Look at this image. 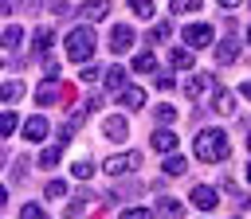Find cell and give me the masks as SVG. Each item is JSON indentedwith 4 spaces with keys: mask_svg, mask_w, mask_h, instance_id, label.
Returning a JSON list of instances; mask_svg holds the SVG:
<instances>
[{
    "mask_svg": "<svg viewBox=\"0 0 251 219\" xmlns=\"http://www.w3.org/2000/svg\"><path fill=\"white\" fill-rule=\"evenodd\" d=\"M157 117H161V121H165V125H169V121H173V117H176V110H173V106H157Z\"/></svg>",
    "mask_w": 251,
    "mask_h": 219,
    "instance_id": "1f68e13d",
    "label": "cell"
},
{
    "mask_svg": "<svg viewBox=\"0 0 251 219\" xmlns=\"http://www.w3.org/2000/svg\"><path fill=\"white\" fill-rule=\"evenodd\" d=\"M231 106H235V102H231L227 90H216V94H212V110H216V113H231Z\"/></svg>",
    "mask_w": 251,
    "mask_h": 219,
    "instance_id": "5bb4252c",
    "label": "cell"
},
{
    "mask_svg": "<svg viewBox=\"0 0 251 219\" xmlns=\"http://www.w3.org/2000/svg\"><path fill=\"white\" fill-rule=\"evenodd\" d=\"M4 160H8V156H4V149H0V168H4Z\"/></svg>",
    "mask_w": 251,
    "mask_h": 219,
    "instance_id": "f35d334b",
    "label": "cell"
},
{
    "mask_svg": "<svg viewBox=\"0 0 251 219\" xmlns=\"http://www.w3.org/2000/svg\"><path fill=\"white\" fill-rule=\"evenodd\" d=\"M20 39H24V27H8V31L0 35V43H4V47H16Z\"/></svg>",
    "mask_w": 251,
    "mask_h": 219,
    "instance_id": "7402d4cb",
    "label": "cell"
},
{
    "mask_svg": "<svg viewBox=\"0 0 251 219\" xmlns=\"http://www.w3.org/2000/svg\"><path fill=\"white\" fill-rule=\"evenodd\" d=\"M47 196H51V199L67 196V184H63V180H51V184H47Z\"/></svg>",
    "mask_w": 251,
    "mask_h": 219,
    "instance_id": "f1b7e54d",
    "label": "cell"
},
{
    "mask_svg": "<svg viewBox=\"0 0 251 219\" xmlns=\"http://www.w3.org/2000/svg\"><path fill=\"white\" fill-rule=\"evenodd\" d=\"M169 63H173V66H180V70H184V66H192V47H188V51H184V47H173Z\"/></svg>",
    "mask_w": 251,
    "mask_h": 219,
    "instance_id": "2e32d148",
    "label": "cell"
},
{
    "mask_svg": "<svg viewBox=\"0 0 251 219\" xmlns=\"http://www.w3.org/2000/svg\"><path fill=\"white\" fill-rule=\"evenodd\" d=\"M239 94H243V98H251V78H243V82H239Z\"/></svg>",
    "mask_w": 251,
    "mask_h": 219,
    "instance_id": "e575fe53",
    "label": "cell"
},
{
    "mask_svg": "<svg viewBox=\"0 0 251 219\" xmlns=\"http://www.w3.org/2000/svg\"><path fill=\"white\" fill-rule=\"evenodd\" d=\"M24 137H27V141H43V137H47V121H43V117H31V121L24 125Z\"/></svg>",
    "mask_w": 251,
    "mask_h": 219,
    "instance_id": "7c38bea8",
    "label": "cell"
},
{
    "mask_svg": "<svg viewBox=\"0 0 251 219\" xmlns=\"http://www.w3.org/2000/svg\"><path fill=\"white\" fill-rule=\"evenodd\" d=\"M184 172V156H169L165 160V176H180Z\"/></svg>",
    "mask_w": 251,
    "mask_h": 219,
    "instance_id": "d4e9b609",
    "label": "cell"
},
{
    "mask_svg": "<svg viewBox=\"0 0 251 219\" xmlns=\"http://www.w3.org/2000/svg\"><path fill=\"white\" fill-rule=\"evenodd\" d=\"M200 8V0H173V12L180 16V12H196Z\"/></svg>",
    "mask_w": 251,
    "mask_h": 219,
    "instance_id": "83f0119b",
    "label": "cell"
},
{
    "mask_svg": "<svg viewBox=\"0 0 251 219\" xmlns=\"http://www.w3.org/2000/svg\"><path fill=\"white\" fill-rule=\"evenodd\" d=\"M122 219H153V211H149V207H133V211H126Z\"/></svg>",
    "mask_w": 251,
    "mask_h": 219,
    "instance_id": "f546056e",
    "label": "cell"
},
{
    "mask_svg": "<svg viewBox=\"0 0 251 219\" xmlns=\"http://www.w3.org/2000/svg\"><path fill=\"white\" fill-rule=\"evenodd\" d=\"M216 4H224V8H235V4H243V0H216Z\"/></svg>",
    "mask_w": 251,
    "mask_h": 219,
    "instance_id": "d590c367",
    "label": "cell"
},
{
    "mask_svg": "<svg viewBox=\"0 0 251 219\" xmlns=\"http://www.w3.org/2000/svg\"><path fill=\"white\" fill-rule=\"evenodd\" d=\"M90 55H94V31H90V27H75V31L67 35V59L86 63Z\"/></svg>",
    "mask_w": 251,
    "mask_h": 219,
    "instance_id": "7a4b0ae2",
    "label": "cell"
},
{
    "mask_svg": "<svg viewBox=\"0 0 251 219\" xmlns=\"http://www.w3.org/2000/svg\"><path fill=\"white\" fill-rule=\"evenodd\" d=\"M126 4H129V12H133V16H141V20H149V16H153V0H126Z\"/></svg>",
    "mask_w": 251,
    "mask_h": 219,
    "instance_id": "ac0fdd59",
    "label": "cell"
},
{
    "mask_svg": "<svg viewBox=\"0 0 251 219\" xmlns=\"http://www.w3.org/2000/svg\"><path fill=\"white\" fill-rule=\"evenodd\" d=\"M20 94H24V82H20V78H12V82L0 86V102H16Z\"/></svg>",
    "mask_w": 251,
    "mask_h": 219,
    "instance_id": "9a60e30c",
    "label": "cell"
},
{
    "mask_svg": "<svg viewBox=\"0 0 251 219\" xmlns=\"http://www.w3.org/2000/svg\"><path fill=\"white\" fill-rule=\"evenodd\" d=\"M4 199H8V188H4V184H0V207H4Z\"/></svg>",
    "mask_w": 251,
    "mask_h": 219,
    "instance_id": "8d00e7d4",
    "label": "cell"
},
{
    "mask_svg": "<svg viewBox=\"0 0 251 219\" xmlns=\"http://www.w3.org/2000/svg\"><path fill=\"white\" fill-rule=\"evenodd\" d=\"M208 86H212V78H208V74H192V78L184 82V94H188V98H196V94H204Z\"/></svg>",
    "mask_w": 251,
    "mask_h": 219,
    "instance_id": "8fae6325",
    "label": "cell"
},
{
    "mask_svg": "<svg viewBox=\"0 0 251 219\" xmlns=\"http://www.w3.org/2000/svg\"><path fill=\"white\" fill-rule=\"evenodd\" d=\"M165 35H169V23H157V27H153V31H149V39H153V43H161V39H165Z\"/></svg>",
    "mask_w": 251,
    "mask_h": 219,
    "instance_id": "4dcf8cb0",
    "label": "cell"
},
{
    "mask_svg": "<svg viewBox=\"0 0 251 219\" xmlns=\"http://www.w3.org/2000/svg\"><path fill=\"white\" fill-rule=\"evenodd\" d=\"M118 102H122V106H129V110H141V106H145V90H141V86H122Z\"/></svg>",
    "mask_w": 251,
    "mask_h": 219,
    "instance_id": "52a82bcc",
    "label": "cell"
},
{
    "mask_svg": "<svg viewBox=\"0 0 251 219\" xmlns=\"http://www.w3.org/2000/svg\"><path fill=\"white\" fill-rule=\"evenodd\" d=\"M192 203H196L200 211H208V207H216V192H212L208 184H196V188H192Z\"/></svg>",
    "mask_w": 251,
    "mask_h": 219,
    "instance_id": "9c48e42d",
    "label": "cell"
},
{
    "mask_svg": "<svg viewBox=\"0 0 251 219\" xmlns=\"http://www.w3.org/2000/svg\"><path fill=\"white\" fill-rule=\"evenodd\" d=\"M106 12H110L106 0H86V4H82V20H86V23H98Z\"/></svg>",
    "mask_w": 251,
    "mask_h": 219,
    "instance_id": "ba28073f",
    "label": "cell"
},
{
    "mask_svg": "<svg viewBox=\"0 0 251 219\" xmlns=\"http://www.w3.org/2000/svg\"><path fill=\"white\" fill-rule=\"evenodd\" d=\"M235 55H239L235 43H220V47H216V59H220V63H235Z\"/></svg>",
    "mask_w": 251,
    "mask_h": 219,
    "instance_id": "d6986e66",
    "label": "cell"
},
{
    "mask_svg": "<svg viewBox=\"0 0 251 219\" xmlns=\"http://www.w3.org/2000/svg\"><path fill=\"white\" fill-rule=\"evenodd\" d=\"M106 86H110V90H122V86H126V70H122V66H114V70L106 74Z\"/></svg>",
    "mask_w": 251,
    "mask_h": 219,
    "instance_id": "ffe728a7",
    "label": "cell"
},
{
    "mask_svg": "<svg viewBox=\"0 0 251 219\" xmlns=\"http://www.w3.org/2000/svg\"><path fill=\"white\" fill-rule=\"evenodd\" d=\"M55 98H63V86H59V78H51V82H43V86L35 90V102H39V106H51Z\"/></svg>",
    "mask_w": 251,
    "mask_h": 219,
    "instance_id": "8992f818",
    "label": "cell"
},
{
    "mask_svg": "<svg viewBox=\"0 0 251 219\" xmlns=\"http://www.w3.org/2000/svg\"><path fill=\"white\" fill-rule=\"evenodd\" d=\"M98 74H102V70H98V66H82V74H78V78H82V82H94V78H98Z\"/></svg>",
    "mask_w": 251,
    "mask_h": 219,
    "instance_id": "d6a6232c",
    "label": "cell"
},
{
    "mask_svg": "<svg viewBox=\"0 0 251 219\" xmlns=\"http://www.w3.org/2000/svg\"><path fill=\"white\" fill-rule=\"evenodd\" d=\"M184 43H188V47H208V43H212V27H208V23L184 27Z\"/></svg>",
    "mask_w": 251,
    "mask_h": 219,
    "instance_id": "277c9868",
    "label": "cell"
},
{
    "mask_svg": "<svg viewBox=\"0 0 251 219\" xmlns=\"http://www.w3.org/2000/svg\"><path fill=\"white\" fill-rule=\"evenodd\" d=\"M196 156L200 160H208V164H216V160H224L227 156V133L224 129H204L200 137H196Z\"/></svg>",
    "mask_w": 251,
    "mask_h": 219,
    "instance_id": "6da1fadb",
    "label": "cell"
},
{
    "mask_svg": "<svg viewBox=\"0 0 251 219\" xmlns=\"http://www.w3.org/2000/svg\"><path fill=\"white\" fill-rule=\"evenodd\" d=\"M247 43H251V27H247Z\"/></svg>",
    "mask_w": 251,
    "mask_h": 219,
    "instance_id": "b9f144b4",
    "label": "cell"
},
{
    "mask_svg": "<svg viewBox=\"0 0 251 219\" xmlns=\"http://www.w3.org/2000/svg\"><path fill=\"white\" fill-rule=\"evenodd\" d=\"M75 176H78V180H90V164L78 160V164H75Z\"/></svg>",
    "mask_w": 251,
    "mask_h": 219,
    "instance_id": "836d02e7",
    "label": "cell"
},
{
    "mask_svg": "<svg viewBox=\"0 0 251 219\" xmlns=\"http://www.w3.org/2000/svg\"><path fill=\"white\" fill-rule=\"evenodd\" d=\"M243 180H247V184H251V164H247V168H243Z\"/></svg>",
    "mask_w": 251,
    "mask_h": 219,
    "instance_id": "74e56055",
    "label": "cell"
},
{
    "mask_svg": "<svg viewBox=\"0 0 251 219\" xmlns=\"http://www.w3.org/2000/svg\"><path fill=\"white\" fill-rule=\"evenodd\" d=\"M133 70H157V59L145 51V55H137V59H133Z\"/></svg>",
    "mask_w": 251,
    "mask_h": 219,
    "instance_id": "cb8c5ba5",
    "label": "cell"
},
{
    "mask_svg": "<svg viewBox=\"0 0 251 219\" xmlns=\"http://www.w3.org/2000/svg\"><path fill=\"white\" fill-rule=\"evenodd\" d=\"M20 219H47V211H43V207H35V203H27V207L20 211Z\"/></svg>",
    "mask_w": 251,
    "mask_h": 219,
    "instance_id": "4316f807",
    "label": "cell"
},
{
    "mask_svg": "<svg viewBox=\"0 0 251 219\" xmlns=\"http://www.w3.org/2000/svg\"><path fill=\"white\" fill-rule=\"evenodd\" d=\"M106 137L110 141H126V133H129V125H126V117H106Z\"/></svg>",
    "mask_w": 251,
    "mask_h": 219,
    "instance_id": "30bf717a",
    "label": "cell"
},
{
    "mask_svg": "<svg viewBox=\"0 0 251 219\" xmlns=\"http://www.w3.org/2000/svg\"><path fill=\"white\" fill-rule=\"evenodd\" d=\"M137 164H141V156H137V153H126V156H110L102 168H106L110 176H122V172H129V168H137Z\"/></svg>",
    "mask_w": 251,
    "mask_h": 219,
    "instance_id": "3957f363",
    "label": "cell"
},
{
    "mask_svg": "<svg viewBox=\"0 0 251 219\" xmlns=\"http://www.w3.org/2000/svg\"><path fill=\"white\" fill-rule=\"evenodd\" d=\"M63 145H67V141H55V145H51V149H47V153L39 156V164H43V168H51V164H59V156H63Z\"/></svg>",
    "mask_w": 251,
    "mask_h": 219,
    "instance_id": "e0dca14e",
    "label": "cell"
},
{
    "mask_svg": "<svg viewBox=\"0 0 251 219\" xmlns=\"http://www.w3.org/2000/svg\"><path fill=\"white\" fill-rule=\"evenodd\" d=\"M247 153H251V133H247Z\"/></svg>",
    "mask_w": 251,
    "mask_h": 219,
    "instance_id": "ab89813d",
    "label": "cell"
},
{
    "mask_svg": "<svg viewBox=\"0 0 251 219\" xmlns=\"http://www.w3.org/2000/svg\"><path fill=\"white\" fill-rule=\"evenodd\" d=\"M12 129H16V113H12V110H4V113H0V137H8Z\"/></svg>",
    "mask_w": 251,
    "mask_h": 219,
    "instance_id": "484cf974",
    "label": "cell"
},
{
    "mask_svg": "<svg viewBox=\"0 0 251 219\" xmlns=\"http://www.w3.org/2000/svg\"><path fill=\"white\" fill-rule=\"evenodd\" d=\"M157 207H161V215H165V219H176V215H180V203H176V199H169V196H165Z\"/></svg>",
    "mask_w": 251,
    "mask_h": 219,
    "instance_id": "44dd1931",
    "label": "cell"
},
{
    "mask_svg": "<svg viewBox=\"0 0 251 219\" xmlns=\"http://www.w3.org/2000/svg\"><path fill=\"white\" fill-rule=\"evenodd\" d=\"M4 8H8V4H4V0H0V12H4Z\"/></svg>",
    "mask_w": 251,
    "mask_h": 219,
    "instance_id": "60d3db41",
    "label": "cell"
},
{
    "mask_svg": "<svg viewBox=\"0 0 251 219\" xmlns=\"http://www.w3.org/2000/svg\"><path fill=\"white\" fill-rule=\"evenodd\" d=\"M129 47H133V31H129L126 23H118V27L110 31V51L122 55V51H129Z\"/></svg>",
    "mask_w": 251,
    "mask_h": 219,
    "instance_id": "5b68a950",
    "label": "cell"
},
{
    "mask_svg": "<svg viewBox=\"0 0 251 219\" xmlns=\"http://www.w3.org/2000/svg\"><path fill=\"white\" fill-rule=\"evenodd\" d=\"M47 47H51V31H47V27H39V31H35V51H39V55H47Z\"/></svg>",
    "mask_w": 251,
    "mask_h": 219,
    "instance_id": "603a6c76",
    "label": "cell"
},
{
    "mask_svg": "<svg viewBox=\"0 0 251 219\" xmlns=\"http://www.w3.org/2000/svg\"><path fill=\"white\" fill-rule=\"evenodd\" d=\"M153 149H161V153H173V149H176V137H173L169 129H157V133H153Z\"/></svg>",
    "mask_w": 251,
    "mask_h": 219,
    "instance_id": "4fadbf2b",
    "label": "cell"
}]
</instances>
